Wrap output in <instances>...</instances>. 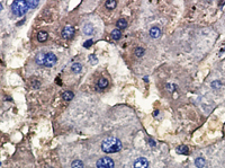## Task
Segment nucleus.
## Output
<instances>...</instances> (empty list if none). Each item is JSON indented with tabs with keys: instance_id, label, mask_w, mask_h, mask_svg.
Wrapping results in <instances>:
<instances>
[{
	"instance_id": "nucleus-30",
	"label": "nucleus",
	"mask_w": 225,
	"mask_h": 168,
	"mask_svg": "<svg viewBox=\"0 0 225 168\" xmlns=\"http://www.w3.org/2000/svg\"><path fill=\"white\" fill-rule=\"evenodd\" d=\"M0 165H1V164H0Z\"/></svg>"
},
{
	"instance_id": "nucleus-25",
	"label": "nucleus",
	"mask_w": 225,
	"mask_h": 168,
	"mask_svg": "<svg viewBox=\"0 0 225 168\" xmlns=\"http://www.w3.org/2000/svg\"><path fill=\"white\" fill-rule=\"evenodd\" d=\"M90 61L92 62V64H96V63H97V59H96L95 55H90Z\"/></svg>"
},
{
	"instance_id": "nucleus-7",
	"label": "nucleus",
	"mask_w": 225,
	"mask_h": 168,
	"mask_svg": "<svg viewBox=\"0 0 225 168\" xmlns=\"http://www.w3.org/2000/svg\"><path fill=\"white\" fill-rule=\"evenodd\" d=\"M150 36L152 39H159L161 36V29L157 26L152 27L150 29Z\"/></svg>"
},
{
	"instance_id": "nucleus-27",
	"label": "nucleus",
	"mask_w": 225,
	"mask_h": 168,
	"mask_svg": "<svg viewBox=\"0 0 225 168\" xmlns=\"http://www.w3.org/2000/svg\"><path fill=\"white\" fill-rule=\"evenodd\" d=\"M56 84H57V85H61V80H60V79H59V78H57V79H56Z\"/></svg>"
},
{
	"instance_id": "nucleus-9",
	"label": "nucleus",
	"mask_w": 225,
	"mask_h": 168,
	"mask_svg": "<svg viewBox=\"0 0 225 168\" xmlns=\"http://www.w3.org/2000/svg\"><path fill=\"white\" fill-rule=\"evenodd\" d=\"M35 61H36V63L37 64H40V66H44V61H45V53H41L36 54V56H35Z\"/></svg>"
},
{
	"instance_id": "nucleus-18",
	"label": "nucleus",
	"mask_w": 225,
	"mask_h": 168,
	"mask_svg": "<svg viewBox=\"0 0 225 168\" xmlns=\"http://www.w3.org/2000/svg\"><path fill=\"white\" fill-rule=\"evenodd\" d=\"M117 2L116 1H114V0H109V1H106V4H105V6L107 9H114L115 7H116Z\"/></svg>"
},
{
	"instance_id": "nucleus-17",
	"label": "nucleus",
	"mask_w": 225,
	"mask_h": 168,
	"mask_svg": "<svg viewBox=\"0 0 225 168\" xmlns=\"http://www.w3.org/2000/svg\"><path fill=\"white\" fill-rule=\"evenodd\" d=\"M26 2H27V6L29 9H33V8H35V7H37L38 6V4H40L38 0H28V1H26Z\"/></svg>"
},
{
	"instance_id": "nucleus-29",
	"label": "nucleus",
	"mask_w": 225,
	"mask_h": 168,
	"mask_svg": "<svg viewBox=\"0 0 225 168\" xmlns=\"http://www.w3.org/2000/svg\"><path fill=\"white\" fill-rule=\"evenodd\" d=\"M2 9H4V7H2V5H1V4H0V13H1V11H2Z\"/></svg>"
},
{
	"instance_id": "nucleus-6",
	"label": "nucleus",
	"mask_w": 225,
	"mask_h": 168,
	"mask_svg": "<svg viewBox=\"0 0 225 168\" xmlns=\"http://www.w3.org/2000/svg\"><path fill=\"white\" fill-rule=\"evenodd\" d=\"M75 34V27L72 26H65L62 31V36L63 39H71Z\"/></svg>"
},
{
	"instance_id": "nucleus-5",
	"label": "nucleus",
	"mask_w": 225,
	"mask_h": 168,
	"mask_svg": "<svg viewBox=\"0 0 225 168\" xmlns=\"http://www.w3.org/2000/svg\"><path fill=\"white\" fill-rule=\"evenodd\" d=\"M149 167V160L144 157H141L135 160L134 162V168H148Z\"/></svg>"
},
{
	"instance_id": "nucleus-4",
	"label": "nucleus",
	"mask_w": 225,
	"mask_h": 168,
	"mask_svg": "<svg viewBox=\"0 0 225 168\" xmlns=\"http://www.w3.org/2000/svg\"><path fill=\"white\" fill-rule=\"evenodd\" d=\"M56 61H57V58L55 56V54L51 53V52H48V53H45V61H44V67H53L55 63H56Z\"/></svg>"
},
{
	"instance_id": "nucleus-19",
	"label": "nucleus",
	"mask_w": 225,
	"mask_h": 168,
	"mask_svg": "<svg viewBox=\"0 0 225 168\" xmlns=\"http://www.w3.org/2000/svg\"><path fill=\"white\" fill-rule=\"evenodd\" d=\"M71 69H72V71H73V72H80V71H81V69H82V67H81V64H80V63L75 62V63H73V64H72Z\"/></svg>"
},
{
	"instance_id": "nucleus-26",
	"label": "nucleus",
	"mask_w": 225,
	"mask_h": 168,
	"mask_svg": "<svg viewBox=\"0 0 225 168\" xmlns=\"http://www.w3.org/2000/svg\"><path fill=\"white\" fill-rule=\"evenodd\" d=\"M149 141H150V143H151V146H152V147H154V146H155V143H154V141H153L152 139H149Z\"/></svg>"
},
{
	"instance_id": "nucleus-20",
	"label": "nucleus",
	"mask_w": 225,
	"mask_h": 168,
	"mask_svg": "<svg viewBox=\"0 0 225 168\" xmlns=\"http://www.w3.org/2000/svg\"><path fill=\"white\" fill-rule=\"evenodd\" d=\"M71 168H83V162L81 160H75L71 165Z\"/></svg>"
},
{
	"instance_id": "nucleus-21",
	"label": "nucleus",
	"mask_w": 225,
	"mask_h": 168,
	"mask_svg": "<svg viewBox=\"0 0 225 168\" xmlns=\"http://www.w3.org/2000/svg\"><path fill=\"white\" fill-rule=\"evenodd\" d=\"M143 54H144V49H142V47H136V49H135V55H136V56L141 58V56H143Z\"/></svg>"
},
{
	"instance_id": "nucleus-24",
	"label": "nucleus",
	"mask_w": 225,
	"mask_h": 168,
	"mask_svg": "<svg viewBox=\"0 0 225 168\" xmlns=\"http://www.w3.org/2000/svg\"><path fill=\"white\" fill-rule=\"evenodd\" d=\"M33 87H34L35 89H37V88L40 87V81H37V80L33 81Z\"/></svg>"
},
{
	"instance_id": "nucleus-14",
	"label": "nucleus",
	"mask_w": 225,
	"mask_h": 168,
	"mask_svg": "<svg viewBox=\"0 0 225 168\" xmlns=\"http://www.w3.org/2000/svg\"><path fill=\"white\" fill-rule=\"evenodd\" d=\"M62 97H63L64 101H71V99H73L75 94H73L72 92H65V93H63Z\"/></svg>"
},
{
	"instance_id": "nucleus-13",
	"label": "nucleus",
	"mask_w": 225,
	"mask_h": 168,
	"mask_svg": "<svg viewBox=\"0 0 225 168\" xmlns=\"http://www.w3.org/2000/svg\"><path fill=\"white\" fill-rule=\"evenodd\" d=\"M195 165H196L197 168H203L205 167V165H206V160H205L204 158H197V159L195 160Z\"/></svg>"
},
{
	"instance_id": "nucleus-23",
	"label": "nucleus",
	"mask_w": 225,
	"mask_h": 168,
	"mask_svg": "<svg viewBox=\"0 0 225 168\" xmlns=\"http://www.w3.org/2000/svg\"><path fill=\"white\" fill-rule=\"evenodd\" d=\"M91 44H92V41L89 40V41H87V42H84L83 46H84V47H90V46H91Z\"/></svg>"
},
{
	"instance_id": "nucleus-22",
	"label": "nucleus",
	"mask_w": 225,
	"mask_h": 168,
	"mask_svg": "<svg viewBox=\"0 0 225 168\" xmlns=\"http://www.w3.org/2000/svg\"><path fill=\"white\" fill-rule=\"evenodd\" d=\"M221 86H222V82H221V81H218V80L214 81V82L212 84V87L213 88H218V87H221Z\"/></svg>"
},
{
	"instance_id": "nucleus-1",
	"label": "nucleus",
	"mask_w": 225,
	"mask_h": 168,
	"mask_svg": "<svg viewBox=\"0 0 225 168\" xmlns=\"http://www.w3.org/2000/svg\"><path fill=\"white\" fill-rule=\"evenodd\" d=\"M122 141L118 140L117 138L114 137H108L101 142V149L106 154H111V152H117L119 150H122Z\"/></svg>"
},
{
	"instance_id": "nucleus-3",
	"label": "nucleus",
	"mask_w": 225,
	"mask_h": 168,
	"mask_svg": "<svg viewBox=\"0 0 225 168\" xmlns=\"http://www.w3.org/2000/svg\"><path fill=\"white\" fill-rule=\"evenodd\" d=\"M114 160L109 157H102L97 162V168H114Z\"/></svg>"
},
{
	"instance_id": "nucleus-28",
	"label": "nucleus",
	"mask_w": 225,
	"mask_h": 168,
	"mask_svg": "<svg viewBox=\"0 0 225 168\" xmlns=\"http://www.w3.org/2000/svg\"><path fill=\"white\" fill-rule=\"evenodd\" d=\"M158 114H159V111H155V112L153 113V115H154V116H157Z\"/></svg>"
},
{
	"instance_id": "nucleus-10",
	"label": "nucleus",
	"mask_w": 225,
	"mask_h": 168,
	"mask_svg": "<svg viewBox=\"0 0 225 168\" xmlns=\"http://www.w3.org/2000/svg\"><path fill=\"white\" fill-rule=\"evenodd\" d=\"M48 32H45V31H41L40 33L37 34V40L40 41V42H45V41L48 40Z\"/></svg>"
},
{
	"instance_id": "nucleus-15",
	"label": "nucleus",
	"mask_w": 225,
	"mask_h": 168,
	"mask_svg": "<svg viewBox=\"0 0 225 168\" xmlns=\"http://www.w3.org/2000/svg\"><path fill=\"white\" fill-rule=\"evenodd\" d=\"M177 150L178 152L181 154V155H188V152H189V149H188L187 146H179Z\"/></svg>"
},
{
	"instance_id": "nucleus-12",
	"label": "nucleus",
	"mask_w": 225,
	"mask_h": 168,
	"mask_svg": "<svg viewBox=\"0 0 225 168\" xmlns=\"http://www.w3.org/2000/svg\"><path fill=\"white\" fill-rule=\"evenodd\" d=\"M116 26L118 27V29H123V28H126L127 27V21H126V19H124V18H119V19L117 20V23H116Z\"/></svg>"
},
{
	"instance_id": "nucleus-8",
	"label": "nucleus",
	"mask_w": 225,
	"mask_h": 168,
	"mask_svg": "<svg viewBox=\"0 0 225 168\" xmlns=\"http://www.w3.org/2000/svg\"><path fill=\"white\" fill-rule=\"evenodd\" d=\"M107 86H108V80L105 78H101L97 81V88L100 90H104L105 88H107Z\"/></svg>"
},
{
	"instance_id": "nucleus-11",
	"label": "nucleus",
	"mask_w": 225,
	"mask_h": 168,
	"mask_svg": "<svg viewBox=\"0 0 225 168\" xmlns=\"http://www.w3.org/2000/svg\"><path fill=\"white\" fill-rule=\"evenodd\" d=\"M83 33L86 34V35H91V34L94 33V26L91 24H86L83 26Z\"/></svg>"
},
{
	"instance_id": "nucleus-2",
	"label": "nucleus",
	"mask_w": 225,
	"mask_h": 168,
	"mask_svg": "<svg viewBox=\"0 0 225 168\" xmlns=\"http://www.w3.org/2000/svg\"><path fill=\"white\" fill-rule=\"evenodd\" d=\"M29 9L27 6V2L24 1V0H18V1H15L14 4L11 5V11L15 16H24L25 14L27 13V10Z\"/></svg>"
},
{
	"instance_id": "nucleus-16",
	"label": "nucleus",
	"mask_w": 225,
	"mask_h": 168,
	"mask_svg": "<svg viewBox=\"0 0 225 168\" xmlns=\"http://www.w3.org/2000/svg\"><path fill=\"white\" fill-rule=\"evenodd\" d=\"M110 35H111V37H113L114 40L117 41V40H119V39H121V36H122V33H121V31L117 28V29H114V31L111 32V34H110Z\"/></svg>"
}]
</instances>
